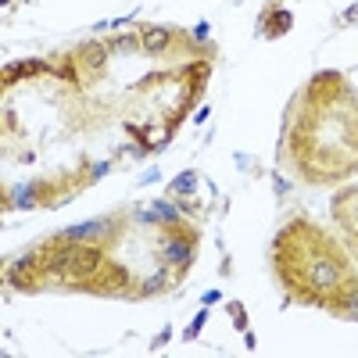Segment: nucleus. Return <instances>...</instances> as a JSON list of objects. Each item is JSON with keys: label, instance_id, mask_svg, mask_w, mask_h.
I'll return each mask as SVG.
<instances>
[{"label": "nucleus", "instance_id": "1", "mask_svg": "<svg viewBox=\"0 0 358 358\" xmlns=\"http://www.w3.org/2000/svg\"><path fill=\"white\" fill-rule=\"evenodd\" d=\"M283 155L308 183H337L358 172V94L341 72H315L297 97Z\"/></svg>", "mask_w": 358, "mask_h": 358}, {"label": "nucleus", "instance_id": "2", "mask_svg": "<svg viewBox=\"0 0 358 358\" xmlns=\"http://www.w3.org/2000/svg\"><path fill=\"white\" fill-rule=\"evenodd\" d=\"M273 268L280 287L301 305L330 308L337 294L358 276L351 258L326 229L308 219H290L273 241Z\"/></svg>", "mask_w": 358, "mask_h": 358}, {"label": "nucleus", "instance_id": "3", "mask_svg": "<svg viewBox=\"0 0 358 358\" xmlns=\"http://www.w3.org/2000/svg\"><path fill=\"white\" fill-rule=\"evenodd\" d=\"M108 43H101V40H86V43H79L69 57H65V69H62V79H69V83H79V86H86V83H94L101 72H104V65H108Z\"/></svg>", "mask_w": 358, "mask_h": 358}, {"label": "nucleus", "instance_id": "4", "mask_svg": "<svg viewBox=\"0 0 358 358\" xmlns=\"http://www.w3.org/2000/svg\"><path fill=\"white\" fill-rule=\"evenodd\" d=\"M194 248H197V233L190 226H165L162 233V241H158V255L165 258V265L176 268V280H183L187 276V268L194 262Z\"/></svg>", "mask_w": 358, "mask_h": 358}, {"label": "nucleus", "instance_id": "5", "mask_svg": "<svg viewBox=\"0 0 358 358\" xmlns=\"http://www.w3.org/2000/svg\"><path fill=\"white\" fill-rule=\"evenodd\" d=\"M47 262H43V251L33 248V251H25L22 258H15V265L8 268V283L18 287V290H40L47 283Z\"/></svg>", "mask_w": 358, "mask_h": 358}, {"label": "nucleus", "instance_id": "6", "mask_svg": "<svg viewBox=\"0 0 358 358\" xmlns=\"http://www.w3.org/2000/svg\"><path fill=\"white\" fill-rule=\"evenodd\" d=\"M136 33H140L143 54H151V57H162L176 47V29H169V25H140Z\"/></svg>", "mask_w": 358, "mask_h": 358}, {"label": "nucleus", "instance_id": "7", "mask_svg": "<svg viewBox=\"0 0 358 358\" xmlns=\"http://www.w3.org/2000/svg\"><path fill=\"white\" fill-rule=\"evenodd\" d=\"M334 222L348 233H358V187H348L334 201Z\"/></svg>", "mask_w": 358, "mask_h": 358}, {"label": "nucleus", "instance_id": "8", "mask_svg": "<svg viewBox=\"0 0 358 358\" xmlns=\"http://www.w3.org/2000/svg\"><path fill=\"white\" fill-rule=\"evenodd\" d=\"M136 219H140V222H158V226L165 229V226H179V222H183V212H179V208H172L169 201H151V212H140Z\"/></svg>", "mask_w": 358, "mask_h": 358}, {"label": "nucleus", "instance_id": "9", "mask_svg": "<svg viewBox=\"0 0 358 358\" xmlns=\"http://www.w3.org/2000/svg\"><path fill=\"white\" fill-rule=\"evenodd\" d=\"M334 312H341V315H355L358 312V276L337 294V301H334Z\"/></svg>", "mask_w": 358, "mask_h": 358}, {"label": "nucleus", "instance_id": "10", "mask_svg": "<svg viewBox=\"0 0 358 358\" xmlns=\"http://www.w3.org/2000/svg\"><path fill=\"white\" fill-rule=\"evenodd\" d=\"M108 50H111V54H136V50H143V47H140V33H118V36L108 43Z\"/></svg>", "mask_w": 358, "mask_h": 358}, {"label": "nucleus", "instance_id": "11", "mask_svg": "<svg viewBox=\"0 0 358 358\" xmlns=\"http://www.w3.org/2000/svg\"><path fill=\"white\" fill-rule=\"evenodd\" d=\"M262 25H265V36H283L287 29L294 25V15H290V11H276L273 18H265Z\"/></svg>", "mask_w": 358, "mask_h": 358}, {"label": "nucleus", "instance_id": "12", "mask_svg": "<svg viewBox=\"0 0 358 358\" xmlns=\"http://www.w3.org/2000/svg\"><path fill=\"white\" fill-rule=\"evenodd\" d=\"M194 187H197V172H183L172 183V194H194Z\"/></svg>", "mask_w": 358, "mask_h": 358}, {"label": "nucleus", "instance_id": "13", "mask_svg": "<svg viewBox=\"0 0 358 358\" xmlns=\"http://www.w3.org/2000/svg\"><path fill=\"white\" fill-rule=\"evenodd\" d=\"M204 322H208V308H201V312L194 315V322H190V330H187L183 337H187V341H194V337L201 334V326H204Z\"/></svg>", "mask_w": 358, "mask_h": 358}, {"label": "nucleus", "instance_id": "14", "mask_svg": "<svg viewBox=\"0 0 358 358\" xmlns=\"http://www.w3.org/2000/svg\"><path fill=\"white\" fill-rule=\"evenodd\" d=\"M86 169H90V172H86L90 179H101V176H108V169H111V162H90Z\"/></svg>", "mask_w": 358, "mask_h": 358}, {"label": "nucleus", "instance_id": "15", "mask_svg": "<svg viewBox=\"0 0 358 358\" xmlns=\"http://www.w3.org/2000/svg\"><path fill=\"white\" fill-rule=\"evenodd\" d=\"M194 40H208V25H204V22L194 29Z\"/></svg>", "mask_w": 358, "mask_h": 358}, {"label": "nucleus", "instance_id": "16", "mask_svg": "<svg viewBox=\"0 0 358 358\" xmlns=\"http://www.w3.org/2000/svg\"><path fill=\"white\" fill-rule=\"evenodd\" d=\"M158 176H162V172H147V176H140V187H147V183H155Z\"/></svg>", "mask_w": 358, "mask_h": 358}, {"label": "nucleus", "instance_id": "17", "mask_svg": "<svg viewBox=\"0 0 358 358\" xmlns=\"http://www.w3.org/2000/svg\"><path fill=\"white\" fill-rule=\"evenodd\" d=\"M169 337H172V330H162V334H158V341H155V348H162V344H165Z\"/></svg>", "mask_w": 358, "mask_h": 358}, {"label": "nucleus", "instance_id": "18", "mask_svg": "<svg viewBox=\"0 0 358 358\" xmlns=\"http://www.w3.org/2000/svg\"><path fill=\"white\" fill-rule=\"evenodd\" d=\"M348 244H351V251L358 255V233H348Z\"/></svg>", "mask_w": 358, "mask_h": 358}, {"label": "nucleus", "instance_id": "19", "mask_svg": "<svg viewBox=\"0 0 358 358\" xmlns=\"http://www.w3.org/2000/svg\"><path fill=\"white\" fill-rule=\"evenodd\" d=\"M348 22H358V8H348V15H344Z\"/></svg>", "mask_w": 358, "mask_h": 358}]
</instances>
